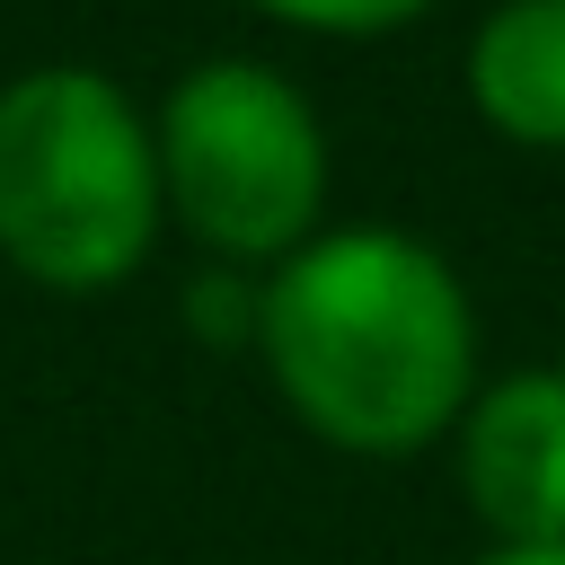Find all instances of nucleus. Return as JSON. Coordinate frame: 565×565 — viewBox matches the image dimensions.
Masks as SVG:
<instances>
[{
    "instance_id": "obj_1",
    "label": "nucleus",
    "mask_w": 565,
    "mask_h": 565,
    "mask_svg": "<svg viewBox=\"0 0 565 565\" xmlns=\"http://www.w3.org/2000/svg\"><path fill=\"white\" fill-rule=\"evenodd\" d=\"M256 353L327 450L415 459L477 397V300L441 247L353 221L256 282Z\"/></svg>"
},
{
    "instance_id": "obj_5",
    "label": "nucleus",
    "mask_w": 565,
    "mask_h": 565,
    "mask_svg": "<svg viewBox=\"0 0 565 565\" xmlns=\"http://www.w3.org/2000/svg\"><path fill=\"white\" fill-rule=\"evenodd\" d=\"M468 106L521 150H565V0H494L477 18Z\"/></svg>"
},
{
    "instance_id": "obj_4",
    "label": "nucleus",
    "mask_w": 565,
    "mask_h": 565,
    "mask_svg": "<svg viewBox=\"0 0 565 565\" xmlns=\"http://www.w3.org/2000/svg\"><path fill=\"white\" fill-rule=\"evenodd\" d=\"M459 494L494 547H565V371L477 380L459 415Z\"/></svg>"
},
{
    "instance_id": "obj_7",
    "label": "nucleus",
    "mask_w": 565,
    "mask_h": 565,
    "mask_svg": "<svg viewBox=\"0 0 565 565\" xmlns=\"http://www.w3.org/2000/svg\"><path fill=\"white\" fill-rule=\"evenodd\" d=\"M477 565H565V547H486Z\"/></svg>"
},
{
    "instance_id": "obj_3",
    "label": "nucleus",
    "mask_w": 565,
    "mask_h": 565,
    "mask_svg": "<svg viewBox=\"0 0 565 565\" xmlns=\"http://www.w3.org/2000/svg\"><path fill=\"white\" fill-rule=\"evenodd\" d=\"M159 150V203L168 221L221 256V265H282L318 238L327 212V124L300 79L247 53H212L177 71V88L150 115Z\"/></svg>"
},
{
    "instance_id": "obj_6",
    "label": "nucleus",
    "mask_w": 565,
    "mask_h": 565,
    "mask_svg": "<svg viewBox=\"0 0 565 565\" xmlns=\"http://www.w3.org/2000/svg\"><path fill=\"white\" fill-rule=\"evenodd\" d=\"M247 9H265V18H282L300 35H397L433 0H247Z\"/></svg>"
},
{
    "instance_id": "obj_2",
    "label": "nucleus",
    "mask_w": 565,
    "mask_h": 565,
    "mask_svg": "<svg viewBox=\"0 0 565 565\" xmlns=\"http://www.w3.org/2000/svg\"><path fill=\"white\" fill-rule=\"evenodd\" d=\"M159 150L132 88L97 62L0 79V256L44 291H115L159 247Z\"/></svg>"
}]
</instances>
